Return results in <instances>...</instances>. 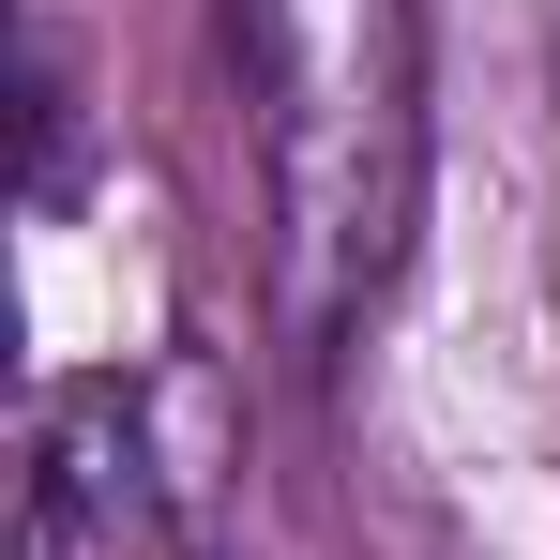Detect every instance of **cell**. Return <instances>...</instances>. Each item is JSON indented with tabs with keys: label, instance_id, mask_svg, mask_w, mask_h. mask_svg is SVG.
Wrapping results in <instances>:
<instances>
[{
	"label": "cell",
	"instance_id": "cell-1",
	"mask_svg": "<svg viewBox=\"0 0 560 560\" xmlns=\"http://www.w3.org/2000/svg\"><path fill=\"white\" fill-rule=\"evenodd\" d=\"M258 137L303 334H349L424 228V0H258Z\"/></svg>",
	"mask_w": 560,
	"mask_h": 560
},
{
	"label": "cell",
	"instance_id": "cell-2",
	"mask_svg": "<svg viewBox=\"0 0 560 560\" xmlns=\"http://www.w3.org/2000/svg\"><path fill=\"white\" fill-rule=\"evenodd\" d=\"M152 546V424L121 378H61L15 469V560H137Z\"/></svg>",
	"mask_w": 560,
	"mask_h": 560
},
{
	"label": "cell",
	"instance_id": "cell-3",
	"mask_svg": "<svg viewBox=\"0 0 560 560\" xmlns=\"http://www.w3.org/2000/svg\"><path fill=\"white\" fill-rule=\"evenodd\" d=\"M15 137H31V212H61V197H77V77H61V46H31Z\"/></svg>",
	"mask_w": 560,
	"mask_h": 560
}]
</instances>
